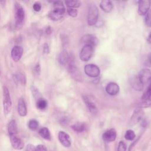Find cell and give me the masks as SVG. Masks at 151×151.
Instances as JSON below:
<instances>
[{"label": "cell", "mask_w": 151, "mask_h": 151, "mask_svg": "<svg viewBox=\"0 0 151 151\" xmlns=\"http://www.w3.org/2000/svg\"><path fill=\"white\" fill-rule=\"evenodd\" d=\"M33 9L36 12H39L41 9V5L40 2H36L33 5Z\"/></svg>", "instance_id": "d6a6232c"}, {"label": "cell", "mask_w": 151, "mask_h": 151, "mask_svg": "<svg viewBox=\"0 0 151 151\" xmlns=\"http://www.w3.org/2000/svg\"><path fill=\"white\" fill-rule=\"evenodd\" d=\"M28 127L32 130H35L38 127V122L35 119H31L28 122Z\"/></svg>", "instance_id": "f1b7e54d"}, {"label": "cell", "mask_w": 151, "mask_h": 151, "mask_svg": "<svg viewBox=\"0 0 151 151\" xmlns=\"http://www.w3.org/2000/svg\"><path fill=\"white\" fill-rule=\"evenodd\" d=\"M65 4L68 8H76L80 6V2L78 1H65Z\"/></svg>", "instance_id": "4316f807"}, {"label": "cell", "mask_w": 151, "mask_h": 151, "mask_svg": "<svg viewBox=\"0 0 151 151\" xmlns=\"http://www.w3.org/2000/svg\"><path fill=\"white\" fill-rule=\"evenodd\" d=\"M145 17L146 24L148 27H151V9H149V11L147 12V13Z\"/></svg>", "instance_id": "f546056e"}, {"label": "cell", "mask_w": 151, "mask_h": 151, "mask_svg": "<svg viewBox=\"0 0 151 151\" xmlns=\"http://www.w3.org/2000/svg\"><path fill=\"white\" fill-rule=\"evenodd\" d=\"M54 9L48 14V18L52 21H58L63 18L65 13V8L61 1H54Z\"/></svg>", "instance_id": "6da1fadb"}, {"label": "cell", "mask_w": 151, "mask_h": 151, "mask_svg": "<svg viewBox=\"0 0 151 151\" xmlns=\"http://www.w3.org/2000/svg\"><path fill=\"white\" fill-rule=\"evenodd\" d=\"M100 6L101 9L105 12H109L113 8V5L112 2L109 0L102 1L100 4Z\"/></svg>", "instance_id": "7402d4cb"}, {"label": "cell", "mask_w": 151, "mask_h": 151, "mask_svg": "<svg viewBox=\"0 0 151 151\" xmlns=\"http://www.w3.org/2000/svg\"><path fill=\"white\" fill-rule=\"evenodd\" d=\"M43 52L45 54H47L49 52V47L48 46V45L47 44H45L44 45V47H43Z\"/></svg>", "instance_id": "8d00e7d4"}, {"label": "cell", "mask_w": 151, "mask_h": 151, "mask_svg": "<svg viewBox=\"0 0 151 151\" xmlns=\"http://www.w3.org/2000/svg\"><path fill=\"white\" fill-rule=\"evenodd\" d=\"M119 90L120 88L119 85L114 82H110L108 83L106 87V93L111 96L117 94L119 92Z\"/></svg>", "instance_id": "9a60e30c"}, {"label": "cell", "mask_w": 151, "mask_h": 151, "mask_svg": "<svg viewBox=\"0 0 151 151\" xmlns=\"http://www.w3.org/2000/svg\"><path fill=\"white\" fill-rule=\"evenodd\" d=\"M70 54L66 50H63L61 52L58 57V61L59 63L65 65L69 60Z\"/></svg>", "instance_id": "603a6c76"}, {"label": "cell", "mask_w": 151, "mask_h": 151, "mask_svg": "<svg viewBox=\"0 0 151 151\" xmlns=\"http://www.w3.org/2000/svg\"><path fill=\"white\" fill-rule=\"evenodd\" d=\"M148 63H149L150 65H151V54H150L149 55V57H148Z\"/></svg>", "instance_id": "ab89813d"}, {"label": "cell", "mask_w": 151, "mask_h": 151, "mask_svg": "<svg viewBox=\"0 0 151 151\" xmlns=\"http://www.w3.org/2000/svg\"><path fill=\"white\" fill-rule=\"evenodd\" d=\"M67 13L70 16L72 17H76L78 14V11L75 8H68L67 9Z\"/></svg>", "instance_id": "4dcf8cb0"}, {"label": "cell", "mask_w": 151, "mask_h": 151, "mask_svg": "<svg viewBox=\"0 0 151 151\" xmlns=\"http://www.w3.org/2000/svg\"><path fill=\"white\" fill-rule=\"evenodd\" d=\"M35 71L37 73V74L39 75L40 74V71H41V67L39 64H37V65L35 67Z\"/></svg>", "instance_id": "d590c367"}, {"label": "cell", "mask_w": 151, "mask_h": 151, "mask_svg": "<svg viewBox=\"0 0 151 151\" xmlns=\"http://www.w3.org/2000/svg\"><path fill=\"white\" fill-rule=\"evenodd\" d=\"M135 133L132 130H127L124 134V138L128 140H133L135 138Z\"/></svg>", "instance_id": "83f0119b"}, {"label": "cell", "mask_w": 151, "mask_h": 151, "mask_svg": "<svg viewBox=\"0 0 151 151\" xmlns=\"http://www.w3.org/2000/svg\"><path fill=\"white\" fill-rule=\"evenodd\" d=\"M151 104V80L147 84L146 91L142 96V101L139 106L141 107H149Z\"/></svg>", "instance_id": "5b68a950"}, {"label": "cell", "mask_w": 151, "mask_h": 151, "mask_svg": "<svg viewBox=\"0 0 151 151\" xmlns=\"http://www.w3.org/2000/svg\"><path fill=\"white\" fill-rule=\"evenodd\" d=\"M83 43L85 44V45H90L93 46V47L96 45L99 42V40L97 38L93 35L87 34L84 35L81 38Z\"/></svg>", "instance_id": "4fadbf2b"}, {"label": "cell", "mask_w": 151, "mask_h": 151, "mask_svg": "<svg viewBox=\"0 0 151 151\" xmlns=\"http://www.w3.org/2000/svg\"><path fill=\"white\" fill-rule=\"evenodd\" d=\"M151 1L149 0H142L139 2L138 13L140 15H146L149 11Z\"/></svg>", "instance_id": "9c48e42d"}, {"label": "cell", "mask_w": 151, "mask_h": 151, "mask_svg": "<svg viewBox=\"0 0 151 151\" xmlns=\"http://www.w3.org/2000/svg\"><path fill=\"white\" fill-rule=\"evenodd\" d=\"M37 107L40 110H44L47 107V101L42 99H40L37 102Z\"/></svg>", "instance_id": "484cf974"}, {"label": "cell", "mask_w": 151, "mask_h": 151, "mask_svg": "<svg viewBox=\"0 0 151 151\" xmlns=\"http://www.w3.org/2000/svg\"><path fill=\"white\" fill-rule=\"evenodd\" d=\"M83 100L87 107L88 108V110L93 114H97L98 110L94 103L91 100H90V99L88 97L86 96H83Z\"/></svg>", "instance_id": "ac0fdd59"}, {"label": "cell", "mask_w": 151, "mask_h": 151, "mask_svg": "<svg viewBox=\"0 0 151 151\" xmlns=\"http://www.w3.org/2000/svg\"><path fill=\"white\" fill-rule=\"evenodd\" d=\"M137 76L143 86L148 84L151 80V71L147 68H143L139 72Z\"/></svg>", "instance_id": "ba28073f"}, {"label": "cell", "mask_w": 151, "mask_h": 151, "mask_svg": "<svg viewBox=\"0 0 151 151\" xmlns=\"http://www.w3.org/2000/svg\"><path fill=\"white\" fill-rule=\"evenodd\" d=\"M35 151H48L46 146L43 145H38L35 147Z\"/></svg>", "instance_id": "836d02e7"}, {"label": "cell", "mask_w": 151, "mask_h": 151, "mask_svg": "<svg viewBox=\"0 0 151 151\" xmlns=\"http://www.w3.org/2000/svg\"><path fill=\"white\" fill-rule=\"evenodd\" d=\"M39 134L42 137L43 139L45 140H50L51 139V133L50 130L47 127H44L41 128L39 130Z\"/></svg>", "instance_id": "cb8c5ba5"}, {"label": "cell", "mask_w": 151, "mask_h": 151, "mask_svg": "<svg viewBox=\"0 0 151 151\" xmlns=\"http://www.w3.org/2000/svg\"><path fill=\"white\" fill-rule=\"evenodd\" d=\"M9 137L11 145L14 149L16 150H22L24 148V144L23 141L17 135L11 136Z\"/></svg>", "instance_id": "7c38bea8"}, {"label": "cell", "mask_w": 151, "mask_h": 151, "mask_svg": "<svg viewBox=\"0 0 151 151\" xmlns=\"http://www.w3.org/2000/svg\"><path fill=\"white\" fill-rule=\"evenodd\" d=\"M99 17V10L95 4H90L88 15H87V22L89 25H94L96 24Z\"/></svg>", "instance_id": "277c9868"}, {"label": "cell", "mask_w": 151, "mask_h": 151, "mask_svg": "<svg viewBox=\"0 0 151 151\" xmlns=\"http://www.w3.org/2000/svg\"><path fill=\"white\" fill-rule=\"evenodd\" d=\"M8 132L9 136L17 135L18 133L17 124L15 120H11L8 124Z\"/></svg>", "instance_id": "ffe728a7"}, {"label": "cell", "mask_w": 151, "mask_h": 151, "mask_svg": "<svg viewBox=\"0 0 151 151\" xmlns=\"http://www.w3.org/2000/svg\"><path fill=\"white\" fill-rule=\"evenodd\" d=\"M25 151H35V147L31 144H28L25 147Z\"/></svg>", "instance_id": "e575fe53"}, {"label": "cell", "mask_w": 151, "mask_h": 151, "mask_svg": "<svg viewBox=\"0 0 151 151\" xmlns=\"http://www.w3.org/2000/svg\"><path fill=\"white\" fill-rule=\"evenodd\" d=\"M58 137L61 144L65 147H69L71 145V140L70 136L67 133L60 131L58 133Z\"/></svg>", "instance_id": "30bf717a"}, {"label": "cell", "mask_w": 151, "mask_h": 151, "mask_svg": "<svg viewBox=\"0 0 151 151\" xmlns=\"http://www.w3.org/2000/svg\"><path fill=\"white\" fill-rule=\"evenodd\" d=\"M45 32H46L47 34H50V33L51 32V28H50V27H48V28H47L46 31H45Z\"/></svg>", "instance_id": "f35d334b"}, {"label": "cell", "mask_w": 151, "mask_h": 151, "mask_svg": "<svg viewBox=\"0 0 151 151\" xmlns=\"http://www.w3.org/2000/svg\"><path fill=\"white\" fill-rule=\"evenodd\" d=\"M94 47L90 45H84L82 48L80 53V58L83 61H88L93 54Z\"/></svg>", "instance_id": "8992f818"}, {"label": "cell", "mask_w": 151, "mask_h": 151, "mask_svg": "<svg viewBox=\"0 0 151 151\" xmlns=\"http://www.w3.org/2000/svg\"><path fill=\"white\" fill-rule=\"evenodd\" d=\"M143 116V111L141 109H136L134 111L130 119V124H134L140 122Z\"/></svg>", "instance_id": "2e32d148"}, {"label": "cell", "mask_w": 151, "mask_h": 151, "mask_svg": "<svg viewBox=\"0 0 151 151\" xmlns=\"http://www.w3.org/2000/svg\"><path fill=\"white\" fill-rule=\"evenodd\" d=\"M117 136L116 131L114 129H111L108 130H106L102 136L103 140L107 142H113Z\"/></svg>", "instance_id": "5bb4252c"}, {"label": "cell", "mask_w": 151, "mask_h": 151, "mask_svg": "<svg viewBox=\"0 0 151 151\" xmlns=\"http://www.w3.org/2000/svg\"><path fill=\"white\" fill-rule=\"evenodd\" d=\"M71 128L77 132H82L86 129V125L84 123L77 122L71 126Z\"/></svg>", "instance_id": "d4e9b609"}, {"label": "cell", "mask_w": 151, "mask_h": 151, "mask_svg": "<svg viewBox=\"0 0 151 151\" xmlns=\"http://www.w3.org/2000/svg\"><path fill=\"white\" fill-rule=\"evenodd\" d=\"M17 110L18 114L22 117L25 116L27 114V106L25 104V101L22 97L19 98L18 100Z\"/></svg>", "instance_id": "e0dca14e"}, {"label": "cell", "mask_w": 151, "mask_h": 151, "mask_svg": "<svg viewBox=\"0 0 151 151\" xmlns=\"http://www.w3.org/2000/svg\"><path fill=\"white\" fill-rule=\"evenodd\" d=\"M13 78L14 80L15 83L17 84L18 83H21L22 86H25L26 84V77L25 76L21 73V72H18L15 73V74H14L13 76Z\"/></svg>", "instance_id": "44dd1931"}, {"label": "cell", "mask_w": 151, "mask_h": 151, "mask_svg": "<svg viewBox=\"0 0 151 151\" xmlns=\"http://www.w3.org/2000/svg\"><path fill=\"white\" fill-rule=\"evenodd\" d=\"M130 83L131 86L135 90L141 91L143 88L144 86L143 85L142 82L140 81L137 76H134L133 77H132L130 80Z\"/></svg>", "instance_id": "d6986e66"}, {"label": "cell", "mask_w": 151, "mask_h": 151, "mask_svg": "<svg viewBox=\"0 0 151 151\" xmlns=\"http://www.w3.org/2000/svg\"><path fill=\"white\" fill-rule=\"evenodd\" d=\"M24 18V9L19 2H16L15 3V27L17 29H19L22 27Z\"/></svg>", "instance_id": "7a4b0ae2"}, {"label": "cell", "mask_w": 151, "mask_h": 151, "mask_svg": "<svg viewBox=\"0 0 151 151\" xmlns=\"http://www.w3.org/2000/svg\"><path fill=\"white\" fill-rule=\"evenodd\" d=\"M147 41L149 44H151V32H150V34H149V35L147 37Z\"/></svg>", "instance_id": "74e56055"}, {"label": "cell", "mask_w": 151, "mask_h": 151, "mask_svg": "<svg viewBox=\"0 0 151 151\" xmlns=\"http://www.w3.org/2000/svg\"><path fill=\"white\" fill-rule=\"evenodd\" d=\"M23 48L21 46L15 45L14 46L11 52V58L15 62H18L21 59L22 54H23Z\"/></svg>", "instance_id": "8fae6325"}, {"label": "cell", "mask_w": 151, "mask_h": 151, "mask_svg": "<svg viewBox=\"0 0 151 151\" xmlns=\"http://www.w3.org/2000/svg\"><path fill=\"white\" fill-rule=\"evenodd\" d=\"M117 151H126V145L124 142L121 141L119 143Z\"/></svg>", "instance_id": "1f68e13d"}, {"label": "cell", "mask_w": 151, "mask_h": 151, "mask_svg": "<svg viewBox=\"0 0 151 151\" xmlns=\"http://www.w3.org/2000/svg\"><path fill=\"white\" fill-rule=\"evenodd\" d=\"M84 72L86 75L90 77H97L100 75V71L98 66L93 64H88L84 67Z\"/></svg>", "instance_id": "52a82bcc"}, {"label": "cell", "mask_w": 151, "mask_h": 151, "mask_svg": "<svg viewBox=\"0 0 151 151\" xmlns=\"http://www.w3.org/2000/svg\"><path fill=\"white\" fill-rule=\"evenodd\" d=\"M2 94H3L4 112L5 114H8L11 111L12 100H11L9 90L6 86H3Z\"/></svg>", "instance_id": "3957f363"}, {"label": "cell", "mask_w": 151, "mask_h": 151, "mask_svg": "<svg viewBox=\"0 0 151 151\" xmlns=\"http://www.w3.org/2000/svg\"><path fill=\"white\" fill-rule=\"evenodd\" d=\"M0 74H1V67H0Z\"/></svg>", "instance_id": "60d3db41"}]
</instances>
